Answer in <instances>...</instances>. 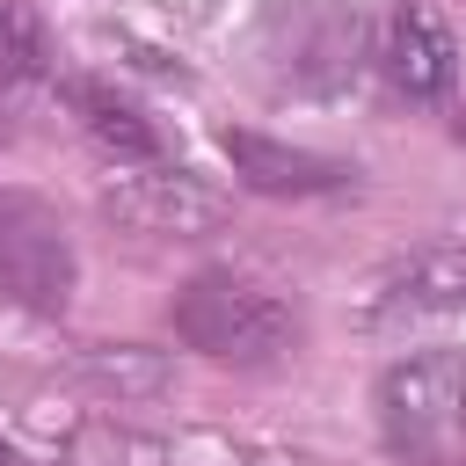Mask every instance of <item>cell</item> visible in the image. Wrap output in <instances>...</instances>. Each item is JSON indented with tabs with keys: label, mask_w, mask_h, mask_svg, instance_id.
Wrapping results in <instances>:
<instances>
[{
	"label": "cell",
	"mask_w": 466,
	"mask_h": 466,
	"mask_svg": "<svg viewBox=\"0 0 466 466\" xmlns=\"http://www.w3.org/2000/svg\"><path fill=\"white\" fill-rule=\"evenodd\" d=\"M102 211L124 233H153V240H197L211 226H226V197L167 160H124L116 182L102 189Z\"/></svg>",
	"instance_id": "cell-5"
},
{
	"label": "cell",
	"mask_w": 466,
	"mask_h": 466,
	"mask_svg": "<svg viewBox=\"0 0 466 466\" xmlns=\"http://www.w3.org/2000/svg\"><path fill=\"white\" fill-rule=\"evenodd\" d=\"M44 73H51V36H44V22H36L22 0H0V87L44 80Z\"/></svg>",
	"instance_id": "cell-10"
},
{
	"label": "cell",
	"mask_w": 466,
	"mask_h": 466,
	"mask_svg": "<svg viewBox=\"0 0 466 466\" xmlns=\"http://www.w3.org/2000/svg\"><path fill=\"white\" fill-rule=\"evenodd\" d=\"M371 66L386 73V87L400 102H444L459 87V36L444 29V15L430 0H393L379 44H371Z\"/></svg>",
	"instance_id": "cell-6"
},
{
	"label": "cell",
	"mask_w": 466,
	"mask_h": 466,
	"mask_svg": "<svg viewBox=\"0 0 466 466\" xmlns=\"http://www.w3.org/2000/svg\"><path fill=\"white\" fill-rule=\"evenodd\" d=\"M400 313H466V248H422L393 269Z\"/></svg>",
	"instance_id": "cell-9"
},
{
	"label": "cell",
	"mask_w": 466,
	"mask_h": 466,
	"mask_svg": "<svg viewBox=\"0 0 466 466\" xmlns=\"http://www.w3.org/2000/svg\"><path fill=\"white\" fill-rule=\"evenodd\" d=\"M0 466H7V451H0Z\"/></svg>",
	"instance_id": "cell-11"
},
{
	"label": "cell",
	"mask_w": 466,
	"mask_h": 466,
	"mask_svg": "<svg viewBox=\"0 0 466 466\" xmlns=\"http://www.w3.org/2000/svg\"><path fill=\"white\" fill-rule=\"evenodd\" d=\"M218 146H226L240 189H255V197H328V189H350V175H357L350 160L313 153V146H284L269 131H226Z\"/></svg>",
	"instance_id": "cell-7"
},
{
	"label": "cell",
	"mask_w": 466,
	"mask_h": 466,
	"mask_svg": "<svg viewBox=\"0 0 466 466\" xmlns=\"http://www.w3.org/2000/svg\"><path fill=\"white\" fill-rule=\"evenodd\" d=\"M167 320H175V335H182L197 357L240 364V371L277 364V357L299 350V313H291V299H284L277 284L248 277V269H226V262L182 277Z\"/></svg>",
	"instance_id": "cell-2"
},
{
	"label": "cell",
	"mask_w": 466,
	"mask_h": 466,
	"mask_svg": "<svg viewBox=\"0 0 466 466\" xmlns=\"http://www.w3.org/2000/svg\"><path fill=\"white\" fill-rule=\"evenodd\" d=\"M58 95H66V109L87 124V138H102L116 160H160V131L146 124V109H138L131 95L102 87V80H58Z\"/></svg>",
	"instance_id": "cell-8"
},
{
	"label": "cell",
	"mask_w": 466,
	"mask_h": 466,
	"mask_svg": "<svg viewBox=\"0 0 466 466\" xmlns=\"http://www.w3.org/2000/svg\"><path fill=\"white\" fill-rule=\"evenodd\" d=\"M73 284H80V255L66 218L29 189H0V299L36 320H58L73 306Z\"/></svg>",
	"instance_id": "cell-4"
},
{
	"label": "cell",
	"mask_w": 466,
	"mask_h": 466,
	"mask_svg": "<svg viewBox=\"0 0 466 466\" xmlns=\"http://www.w3.org/2000/svg\"><path fill=\"white\" fill-rule=\"evenodd\" d=\"M379 437L408 466H466V350H415L379 371Z\"/></svg>",
	"instance_id": "cell-3"
},
{
	"label": "cell",
	"mask_w": 466,
	"mask_h": 466,
	"mask_svg": "<svg viewBox=\"0 0 466 466\" xmlns=\"http://www.w3.org/2000/svg\"><path fill=\"white\" fill-rule=\"evenodd\" d=\"M371 66V29L357 0H262L248 22V73L269 95H342Z\"/></svg>",
	"instance_id": "cell-1"
}]
</instances>
